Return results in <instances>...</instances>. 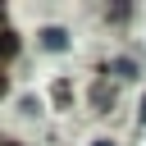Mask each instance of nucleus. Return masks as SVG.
I'll use <instances>...</instances> for the list:
<instances>
[{
  "label": "nucleus",
  "mask_w": 146,
  "mask_h": 146,
  "mask_svg": "<svg viewBox=\"0 0 146 146\" xmlns=\"http://www.w3.org/2000/svg\"><path fill=\"white\" fill-rule=\"evenodd\" d=\"M137 119H141V123H146V96H141V114H137Z\"/></svg>",
  "instance_id": "obj_5"
},
{
  "label": "nucleus",
  "mask_w": 146,
  "mask_h": 146,
  "mask_svg": "<svg viewBox=\"0 0 146 146\" xmlns=\"http://www.w3.org/2000/svg\"><path fill=\"white\" fill-rule=\"evenodd\" d=\"M41 46L46 50H68V32L64 27H41Z\"/></svg>",
  "instance_id": "obj_1"
},
{
  "label": "nucleus",
  "mask_w": 146,
  "mask_h": 146,
  "mask_svg": "<svg viewBox=\"0 0 146 146\" xmlns=\"http://www.w3.org/2000/svg\"><path fill=\"white\" fill-rule=\"evenodd\" d=\"M0 91H5V78H0Z\"/></svg>",
  "instance_id": "obj_8"
},
{
  "label": "nucleus",
  "mask_w": 146,
  "mask_h": 146,
  "mask_svg": "<svg viewBox=\"0 0 146 146\" xmlns=\"http://www.w3.org/2000/svg\"><path fill=\"white\" fill-rule=\"evenodd\" d=\"M91 146H114V141H110V137H100V141H91Z\"/></svg>",
  "instance_id": "obj_6"
},
{
  "label": "nucleus",
  "mask_w": 146,
  "mask_h": 146,
  "mask_svg": "<svg viewBox=\"0 0 146 146\" xmlns=\"http://www.w3.org/2000/svg\"><path fill=\"white\" fill-rule=\"evenodd\" d=\"M14 50H18V41H14V32H9V27H0V59H9Z\"/></svg>",
  "instance_id": "obj_3"
},
{
  "label": "nucleus",
  "mask_w": 146,
  "mask_h": 146,
  "mask_svg": "<svg viewBox=\"0 0 146 146\" xmlns=\"http://www.w3.org/2000/svg\"><path fill=\"white\" fill-rule=\"evenodd\" d=\"M0 27H5V9H0Z\"/></svg>",
  "instance_id": "obj_7"
},
{
  "label": "nucleus",
  "mask_w": 146,
  "mask_h": 146,
  "mask_svg": "<svg viewBox=\"0 0 146 146\" xmlns=\"http://www.w3.org/2000/svg\"><path fill=\"white\" fill-rule=\"evenodd\" d=\"M91 100H96V110H105V105L114 100V91H110L105 82H96V91H91Z\"/></svg>",
  "instance_id": "obj_4"
},
{
  "label": "nucleus",
  "mask_w": 146,
  "mask_h": 146,
  "mask_svg": "<svg viewBox=\"0 0 146 146\" xmlns=\"http://www.w3.org/2000/svg\"><path fill=\"white\" fill-rule=\"evenodd\" d=\"M105 73H114V78H137V64H132V59H114Z\"/></svg>",
  "instance_id": "obj_2"
}]
</instances>
